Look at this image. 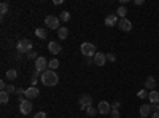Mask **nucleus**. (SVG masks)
<instances>
[{
	"mask_svg": "<svg viewBox=\"0 0 159 118\" xmlns=\"http://www.w3.org/2000/svg\"><path fill=\"white\" fill-rule=\"evenodd\" d=\"M42 83L45 86H56L59 83V77H57V73L54 70H49L48 69L46 72L42 73Z\"/></svg>",
	"mask_w": 159,
	"mask_h": 118,
	"instance_id": "nucleus-1",
	"label": "nucleus"
},
{
	"mask_svg": "<svg viewBox=\"0 0 159 118\" xmlns=\"http://www.w3.org/2000/svg\"><path fill=\"white\" fill-rule=\"evenodd\" d=\"M16 50H18V53L27 54L29 51L34 50V43H32V40H29V38H21V40L16 43Z\"/></svg>",
	"mask_w": 159,
	"mask_h": 118,
	"instance_id": "nucleus-2",
	"label": "nucleus"
},
{
	"mask_svg": "<svg viewBox=\"0 0 159 118\" xmlns=\"http://www.w3.org/2000/svg\"><path fill=\"white\" fill-rule=\"evenodd\" d=\"M96 53H97L96 45H92V43H89V42H86V43L81 45V54H83L84 58H94Z\"/></svg>",
	"mask_w": 159,
	"mask_h": 118,
	"instance_id": "nucleus-3",
	"label": "nucleus"
},
{
	"mask_svg": "<svg viewBox=\"0 0 159 118\" xmlns=\"http://www.w3.org/2000/svg\"><path fill=\"white\" fill-rule=\"evenodd\" d=\"M19 110H21L22 115H29L32 112V102L29 99H25V97L24 99L19 97Z\"/></svg>",
	"mask_w": 159,
	"mask_h": 118,
	"instance_id": "nucleus-4",
	"label": "nucleus"
},
{
	"mask_svg": "<svg viewBox=\"0 0 159 118\" xmlns=\"http://www.w3.org/2000/svg\"><path fill=\"white\" fill-rule=\"evenodd\" d=\"M48 64H49V62H48L43 56H38V59L35 61V70L40 72V73L46 72V70H48Z\"/></svg>",
	"mask_w": 159,
	"mask_h": 118,
	"instance_id": "nucleus-5",
	"label": "nucleus"
},
{
	"mask_svg": "<svg viewBox=\"0 0 159 118\" xmlns=\"http://www.w3.org/2000/svg\"><path fill=\"white\" fill-rule=\"evenodd\" d=\"M59 22H61V19L57 18V16H52V15H49V16H46L45 18V24L48 26L49 29H57L59 31Z\"/></svg>",
	"mask_w": 159,
	"mask_h": 118,
	"instance_id": "nucleus-6",
	"label": "nucleus"
},
{
	"mask_svg": "<svg viewBox=\"0 0 159 118\" xmlns=\"http://www.w3.org/2000/svg\"><path fill=\"white\" fill-rule=\"evenodd\" d=\"M78 102H80V109L86 110L88 107L92 106V96L91 94H81V96H80V99H78Z\"/></svg>",
	"mask_w": 159,
	"mask_h": 118,
	"instance_id": "nucleus-7",
	"label": "nucleus"
},
{
	"mask_svg": "<svg viewBox=\"0 0 159 118\" xmlns=\"http://www.w3.org/2000/svg\"><path fill=\"white\" fill-rule=\"evenodd\" d=\"M97 110H99L100 115H110V113H111V106H110V102H107V101H100Z\"/></svg>",
	"mask_w": 159,
	"mask_h": 118,
	"instance_id": "nucleus-8",
	"label": "nucleus"
},
{
	"mask_svg": "<svg viewBox=\"0 0 159 118\" xmlns=\"http://www.w3.org/2000/svg\"><path fill=\"white\" fill-rule=\"evenodd\" d=\"M118 27L121 29L123 32H130V31H132V22H130L127 18H123V19L118 21Z\"/></svg>",
	"mask_w": 159,
	"mask_h": 118,
	"instance_id": "nucleus-9",
	"label": "nucleus"
},
{
	"mask_svg": "<svg viewBox=\"0 0 159 118\" xmlns=\"http://www.w3.org/2000/svg\"><path fill=\"white\" fill-rule=\"evenodd\" d=\"M38 94H40V89H38L37 86H30V88L25 89V94H24V97H25V99H29V101H32V99L38 97Z\"/></svg>",
	"mask_w": 159,
	"mask_h": 118,
	"instance_id": "nucleus-10",
	"label": "nucleus"
},
{
	"mask_svg": "<svg viewBox=\"0 0 159 118\" xmlns=\"http://www.w3.org/2000/svg\"><path fill=\"white\" fill-rule=\"evenodd\" d=\"M105 62H107V54H103L102 51H97L96 56H94V64H97L99 67H102V65H105Z\"/></svg>",
	"mask_w": 159,
	"mask_h": 118,
	"instance_id": "nucleus-11",
	"label": "nucleus"
},
{
	"mask_svg": "<svg viewBox=\"0 0 159 118\" xmlns=\"http://www.w3.org/2000/svg\"><path fill=\"white\" fill-rule=\"evenodd\" d=\"M157 82H156V78L154 77H147V80H145V89L147 91H154Z\"/></svg>",
	"mask_w": 159,
	"mask_h": 118,
	"instance_id": "nucleus-12",
	"label": "nucleus"
},
{
	"mask_svg": "<svg viewBox=\"0 0 159 118\" xmlns=\"http://www.w3.org/2000/svg\"><path fill=\"white\" fill-rule=\"evenodd\" d=\"M48 48H49V51H51L52 54H59L61 51H62V46H61L59 42H49L48 43Z\"/></svg>",
	"mask_w": 159,
	"mask_h": 118,
	"instance_id": "nucleus-13",
	"label": "nucleus"
},
{
	"mask_svg": "<svg viewBox=\"0 0 159 118\" xmlns=\"http://www.w3.org/2000/svg\"><path fill=\"white\" fill-rule=\"evenodd\" d=\"M150 113H153L151 104H142V106H140V115L143 118H147V116H150Z\"/></svg>",
	"mask_w": 159,
	"mask_h": 118,
	"instance_id": "nucleus-14",
	"label": "nucleus"
},
{
	"mask_svg": "<svg viewBox=\"0 0 159 118\" xmlns=\"http://www.w3.org/2000/svg\"><path fill=\"white\" fill-rule=\"evenodd\" d=\"M118 24V15H108L107 18H105V26H108V27H111V26Z\"/></svg>",
	"mask_w": 159,
	"mask_h": 118,
	"instance_id": "nucleus-15",
	"label": "nucleus"
},
{
	"mask_svg": "<svg viewBox=\"0 0 159 118\" xmlns=\"http://www.w3.org/2000/svg\"><path fill=\"white\" fill-rule=\"evenodd\" d=\"M148 101L151 104H159V91H150V94H148Z\"/></svg>",
	"mask_w": 159,
	"mask_h": 118,
	"instance_id": "nucleus-16",
	"label": "nucleus"
},
{
	"mask_svg": "<svg viewBox=\"0 0 159 118\" xmlns=\"http://www.w3.org/2000/svg\"><path fill=\"white\" fill-rule=\"evenodd\" d=\"M5 77L8 78L10 82L16 80V78H18V70H16V69H8V70H7V73H5Z\"/></svg>",
	"mask_w": 159,
	"mask_h": 118,
	"instance_id": "nucleus-17",
	"label": "nucleus"
},
{
	"mask_svg": "<svg viewBox=\"0 0 159 118\" xmlns=\"http://www.w3.org/2000/svg\"><path fill=\"white\" fill-rule=\"evenodd\" d=\"M57 35H59L61 40H65V38L69 37V29H67V27H61V29L57 31Z\"/></svg>",
	"mask_w": 159,
	"mask_h": 118,
	"instance_id": "nucleus-18",
	"label": "nucleus"
},
{
	"mask_svg": "<svg viewBox=\"0 0 159 118\" xmlns=\"http://www.w3.org/2000/svg\"><path fill=\"white\" fill-rule=\"evenodd\" d=\"M116 15H118L119 18H121V19H123V18H126V15H127V8H126L124 5H121V7H119V8L116 10Z\"/></svg>",
	"mask_w": 159,
	"mask_h": 118,
	"instance_id": "nucleus-19",
	"label": "nucleus"
},
{
	"mask_svg": "<svg viewBox=\"0 0 159 118\" xmlns=\"http://www.w3.org/2000/svg\"><path fill=\"white\" fill-rule=\"evenodd\" d=\"M35 35H37L38 38H42V40H45V38L48 37L46 31H45V29H42V27H38V29H35Z\"/></svg>",
	"mask_w": 159,
	"mask_h": 118,
	"instance_id": "nucleus-20",
	"label": "nucleus"
},
{
	"mask_svg": "<svg viewBox=\"0 0 159 118\" xmlns=\"http://www.w3.org/2000/svg\"><path fill=\"white\" fill-rule=\"evenodd\" d=\"M57 67H59V61H57L56 58H54V59H51L49 64H48V69H49V70H56Z\"/></svg>",
	"mask_w": 159,
	"mask_h": 118,
	"instance_id": "nucleus-21",
	"label": "nucleus"
},
{
	"mask_svg": "<svg viewBox=\"0 0 159 118\" xmlns=\"http://www.w3.org/2000/svg\"><path fill=\"white\" fill-rule=\"evenodd\" d=\"M8 10H10L8 2H2V3H0V13H2V16H3V15H7Z\"/></svg>",
	"mask_w": 159,
	"mask_h": 118,
	"instance_id": "nucleus-22",
	"label": "nucleus"
},
{
	"mask_svg": "<svg viewBox=\"0 0 159 118\" xmlns=\"http://www.w3.org/2000/svg\"><path fill=\"white\" fill-rule=\"evenodd\" d=\"M8 101H10V96H8L7 91H0V102H2V104H7Z\"/></svg>",
	"mask_w": 159,
	"mask_h": 118,
	"instance_id": "nucleus-23",
	"label": "nucleus"
},
{
	"mask_svg": "<svg viewBox=\"0 0 159 118\" xmlns=\"http://www.w3.org/2000/svg\"><path fill=\"white\" fill-rule=\"evenodd\" d=\"M97 113H99V110H97L96 107H92V106L86 109V115H89V116H96Z\"/></svg>",
	"mask_w": 159,
	"mask_h": 118,
	"instance_id": "nucleus-24",
	"label": "nucleus"
},
{
	"mask_svg": "<svg viewBox=\"0 0 159 118\" xmlns=\"http://www.w3.org/2000/svg\"><path fill=\"white\" fill-rule=\"evenodd\" d=\"M59 19H61L62 22H67V21L70 19V13H69V11H62L61 16H59Z\"/></svg>",
	"mask_w": 159,
	"mask_h": 118,
	"instance_id": "nucleus-25",
	"label": "nucleus"
},
{
	"mask_svg": "<svg viewBox=\"0 0 159 118\" xmlns=\"http://www.w3.org/2000/svg\"><path fill=\"white\" fill-rule=\"evenodd\" d=\"M148 94H150V91H147V89H142L137 96H139L140 99H148Z\"/></svg>",
	"mask_w": 159,
	"mask_h": 118,
	"instance_id": "nucleus-26",
	"label": "nucleus"
},
{
	"mask_svg": "<svg viewBox=\"0 0 159 118\" xmlns=\"http://www.w3.org/2000/svg\"><path fill=\"white\" fill-rule=\"evenodd\" d=\"M16 89H18V88H16L15 85H8L5 91H7V93H8V94H11V93H16Z\"/></svg>",
	"mask_w": 159,
	"mask_h": 118,
	"instance_id": "nucleus-27",
	"label": "nucleus"
},
{
	"mask_svg": "<svg viewBox=\"0 0 159 118\" xmlns=\"http://www.w3.org/2000/svg\"><path fill=\"white\" fill-rule=\"evenodd\" d=\"M27 58H29V59H35V61H37V59H38L37 51H34V50H32V51H29V53H27Z\"/></svg>",
	"mask_w": 159,
	"mask_h": 118,
	"instance_id": "nucleus-28",
	"label": "nucleus"
},
{
	"mask_svg": "<svg viewBox=\"0 0 159 118\" xmlns=\"http://www.w3.org/2000/svg\"><path fill=\"white\" fill-rule=\"evenodd\" d=\"M111 118H119V116H121V115H119V110L118 109H111Z\"/></svg>",
	"mask_w": 159,
	"mask_h": 118,
	"instance_id": "nucleus-29",
	"label": "nucleus"
},
{
	"mask_svg": "<svg viewBox=\"0 0 159 118\" xmlns=\"http://www.w3.org/2000/svg\"><path fill=\"white\" fill-rule=\"evenodd\" d=\"M107 61L115 62V61H116V54H115V53H108V54H107Z\"/></svg>",
	"mask_w": 159,
	"mask_h": 118,
	"instance_id": "nucleus-30",
	"label": "nucleus"
},
{
	"mask_svg": "<svg viewBox=\"0 0 159 118\" xmlns=\"http://www.w3.org/2000/svg\"><path fill=\"white\" fill-rule=\"evenodd\" d=\"M86 65H89V64H94V58H84V61H83Z\"/></svg>",
	"mask_w": 159,
	"mask_h": 118,
	"instance_id": "nucleus-31",
	"label": "nucleus"
},
{
	"mask_svg": "<svg viewBox=\"0 0 159 118\" xmlns=\"http://www.w3.org/2000/svg\"><path fill=\"white\" fill-rule=\"evenodd\" d=\"M34 118H46V113L45 112H38V113L34 115Z\"/></svg>",
	"mask_w": 159,
	"mask_h": 118,
	"instance_id": "nucleus-32",
	"label": "nucleus"
},
{
	"mask_svg": "<svg viewBox=\"0 0 159 118\" xmlns=\"http://www.w3.org/2000/svg\"><path fill=\"white\" fill-rule=\"evenodd\" d=\"M151 110H153V113L159 112V104H151Z\"/></svg>",
	"mask_w": 159,
	"mask_h": 118,
	"instance_id": "nucleus-33",
	"label": "nucleus"
},
{
	"mask_svg": "<svg viewBox=\"0 0 159 118\" xmlns=\"http://www.w3.org/2000/svg\"><path fill=\"white\" fill-rule=\"evenodd\" d=\"M119 106H121V102H119V101L111 102V109H119Z\"/></svg>",
	"mask_w": 159,
	"mask_h": 118,
	"instance_id": "nucleus-34",
	"label": "nucleus"
},
{
	"mask_svg": "<svg viewBox=\"0 0 159 118\" xmlns=\"http://www.w3.org/2000/svg\"><path fill=\"white\" fill-rule=\"evenodd\" d=\"M15 94H18L19 97H22V94H25V89H16V93Z\"/></svg>",
	"mask_w": 159,
	"mask_h": 118,
	"instance_id": "nucleus-35",
	"label": "nucleus"
},
{
	"mask_svg": "<svg viewBox=\"0 0 159 118\" xmlns=\"http://www.w3.org/2000/svg\"><path fill=\"white\" fill-rule=\"evenodd\" d=\"M0 88H2V91H5V89H7V83H5V80L0 82Z\"/></svg>",
	"mask_w": 159,
	"mask_h": 118,
	"instance_id": "nucleus-36",
	"label": "nucleus"
},
{
	"mask_svg": "<svg viewBox=\"0 0 159 118\" xmlns=\"http://www.w3.org/2000/svg\"><path fill=\"white\" fill-rule=\"evenodd\" d=\"M134 3H135V5H143L145 2H143V0H135V2H134Z\"/></svg>",
	"mask_w": 159,
	"mask_h": 118,
	"instance_id": "nucleus-37",
	"label": "nucleus"
},
{
	"mask_svg": "<svg viewBox=\"0 0 159 118\" xmlns=\"http://www.w3.org/2000/svg\"><path fill=\"white\" fill-rule=\"evenodd\" d=\"M151 118H159V112H156V113H153V115H151Z\"/></svg>",
	"mask_w": 159,
	"mask_h": 118,
	"instance_id": "nucleus-38",
	"label": "nucleus"
},
{
	"mask_svg": "<svg viewBox=\"0 0 159 118\" xmlns=\"http://www.w3.org/2000/svg\"><path fill=\"white\" fill-rule=\"evenodd\" d=\"M140 118H143V116H140Z\"/></svg>",
	"mask_w": 159,
	"mask_h": 118,
	"instance_id": "nucleus-39",
	"label": "nucleus"
}]
</instances>
